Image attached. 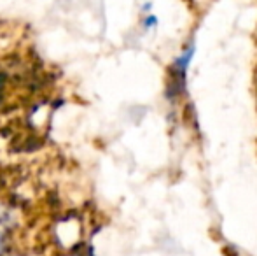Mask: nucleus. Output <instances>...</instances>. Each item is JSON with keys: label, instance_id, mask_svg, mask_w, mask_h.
Segmentation results:
<instances>
[{"label": "nucleus", "instance_id": "nucleus-1", "mask_svg": "<svg viewBox=\"0 0 257 256\" xmlns=\"http://www.w3.org/2000/svg\"><path fill=\"white\" fill-rule=\"evenodd\" d=\"M156 23H158V20H156L154 16H149V18H147V20H146V27H147V28L154 27Z\"/></svg>", "mask_w": 257, "mask_h": 256}, {"label": "nucleus", "instance_id": "nucleus-2", "mask_svg": "<svg viewBox=\"0 0 257 256\" xmlns=\"http://www.w3.org/2000/svg\"><path fill=\"white\" fill-rule=\"evenodd\" d=\"M0 244H2V242H0Z\"/></svg>", "mask_w": 257, "mask_h": 256}]
</instances>
